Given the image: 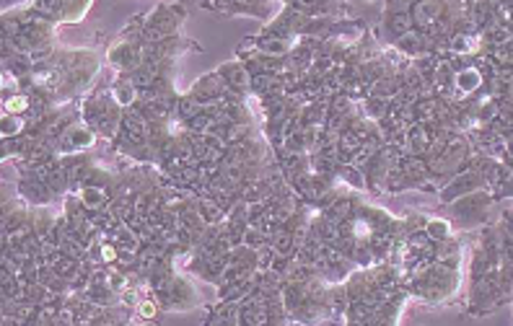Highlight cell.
Listing matches in <instances>:
<instances>
[{"instance_id": "cell-1", "label": "cell", "mask_w": 513, "mask_h": 326, "mask_svg": "<svg viewBox=\"0 0 513 326\" xmlns=\"http://www.w3.org/2000/svg\"><path fill=\"white\" fill-rule=\"evenodd\" d=\"M477 83H479V76H477L474 70H464L461 76H459V86L466 88V91H469V88H474Z\"/></svg>"}, {"instance_id": "cell-2", "label": "cell", "mask_w": 513, "mask_h": 326, "mask_svg": "<svg viewBox=\"0 0 513 326\" xmlns=\"http://www.w3.org/2000/svg\"><path fill=\"white\" fill-rule=\"evenodd\" d=\"M143 316H153V306H150V303L143 306Z\"/></svg>"}]
</instances>
